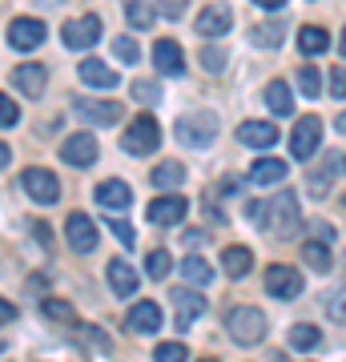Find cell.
Wrapping results in <instances>:
<instances>
[{"instance_id":"obj_1","label":"cell","mask_w":346,"mask_h":362,"mask_svg":"<svg viewBox=\"0 0 346 362\" xmlns=\"http://www.w3.org/2000/svg\"><path fill=\"white\" fill-rule=\"evenodd\" d=\"M250 218H254V226H262L274 238H290L298 230V221H302L294 194H274L270 202H258V206H250Z\"/></svg>"},{"instance_id":"obj_2","label":"cell","mask_w":346,"mask_h":362,"mask_svg":"<svg viewBox=\"0 0 346 362\" xmlns=\"http://www.w3.org/2000/svg\"><path fill=\"white\" fill-rule=\"evenodd\" d=\"M178 141L185 149H209V145L218 141V117L209 113V109H197V113H185L178 117Z\"/></svg>"},{"instance_id":"obj_3","label":"cell","mask_w":346,"mask_h":362,"mask_svg":"<svg viewBox=\"0 0 346 362\" xmlns=\"http://www.w3.org/2000/svg\"><path fill=\"white\" fill-rule=\"evenodd\" d=\"M226 330H230V338L238 346H254L266 334V314L258 306H238V310L226 314Z\"/></svg>"},{"instance_id":"obj_4","label":"cell","mask_w":346,"mask_h":362,"mask_svg":"<svg viewBox=\"0 0 346 362\" xmlns=\"http://www.w3.org/2000/svg\"><path fill=\"white\" fill-rule=\"evenodd\" d=\"M161 145V129H157L154 117H133V125L125 129V137H121V149H125L129 157H149Z\"/></svg>"},{"instance_id":"obj_5","label":"cell","mask_w":346,"mask_h":362,"mask_svg":"<svg viewBox=\"0 0 346 362\" xmlns=\"http://www.w3.org/2000/svg\"><path fill=\"white\" fill-rule=\"evenodd\" d=\"M21 189H25L37 206H52V202L61 197V181H57V173H52V169L33 165V169H25V173H21Z\"/></svg>"},{"instance_id":"obj_6","label":"cell","mask_w":346,"mask_h":362,"mask_svg":"<svg viewBox=\"0 0 346 362\" xmlns=\"http://www.w3.org/2000/svg\"><path fill=\"white\" fill-rule=\"evenodd\" d=\"M61 40H64V49H73V52L93 49V45L101 40V16L89 13V16H77V21H64Z\"/></svg>"},{"instance_id":"obj_7","label":"cell","mask_w":346,"mask_h":362,"mask_svg":"<svg viewBox=\"0 0 346 362\" xmlns=\"http://www.w3.org/2000/svg\"><path fill=\"white\" fill-rule=\"evenodd\" d=\"M322 141V121L318 117H298L294 133H290V149H294V161H310L314 149Z\"/></svg>"},{"instance_id":"obj_8","label":"cell","mask_w":346,"mask_h":362,"mask_svg":"<svg viewBox=\"0 0 346 362\" xmlns=\"http://www.w3.org/2000/svg\"><path fill=\"white\" fill-rule=\"evenodd\" d=\"M45 37H49V28H45V21H37V16H16L13 25H8V45H13L16 52H33Z\"/></svg>"},{"instance_id":"obj_9","label":"cell","mask_w":346,"mask_h":362,"mask_svg":"<svg viewBox=\"0 0 346 362\" xmlns=\"http://www.w3.org/2000/svg\"><path fill=\"white\" fill-rule=\"evenodd\" d=\"M64 242L77 250V254H93L97 250V226H93L89 214H69V221H64Z\"/></svg>"},{"instance_id":"obj_10","label":"cell","mask_w":346,"mask_h":362,"mask_svg":"<svg viewBox=\"0 0 346 362\" xmlns=\"http://www.w3.org/2000/svg\"><path fill=\"white\" fill-rule=\"evenodd\" d=\"M73 113L85 117V121H93V125H105V129H109V125H117V121L125 117V109H121L117 101H93V97H77V101H73Z\"/></svg>"},{"instance_id":"obj_11","label":"cell","mask_w":346,"mask_h":362,"mask_svg":"<svg viewBox=\"0 0 346 362\" xmlns=\"http://www.w3.org/2000/svg\"><path fill=\"white\" fill-rule=\"evenodd\" d=\"M61 161L64 165H77V169L93 165L97 161V137L93 133H69L61 145Z\"/></svg>"},{"instance_id":"obj_12","label":"cell","mask_w":346,"mask_h":362,"mask_svg":"<svg viewBox=\"0 0 346 362\" xmlns=\"http://www.w3.org/2000/svg\"><path fill=\"white\" fill-rule=\"evenodd\" d=\"M262 282H266V294L282 298V302L302 294V278H298V270H290V266H270Z\"/></svg>"},{"instance_id":"obj_13","label":"cell","mask_w":346,"mask_h":362,"mask_svg":"<svg viewBox=\"0 0 346 362\" xmlns=\"http://www.w3.org/2000/svg\"><path fill=\"white\" fill-rule=\"evenodd\" d=\"M193 25H197L202 37H221V33H230V25H233V8L230 4H205Z\"/></svg>"},{"instance_id":"obj_14","label":"cell","mask_w":346,"mask_h":362,"mask_svg":"<svg viewBox=\"0 0 346 362\" xmlns=\"http://www.w3.org/2000/svg\"><path fill=\"white\" fill-rule=\"evenodd\" d=\"M185 209H190V202H185V197L166 194V197H157L154 206H149V221H154V226H181Z\"/></svg>"},{"instance_id":"obj_15","label":"cell","mask_w":346,"mask_h":362,"mask_svg":"<svg viewBox=\"0 0 346 362\" xmlns=\"http://www.w3.org/2000/svg\"><path fill=\"white\" fill-rule=\"evenodd\" d=\"M238 141L250 145V149H270L278 141V129H274V121H242L238 125Z\"/></svg>"},{"instance_id":"obj_16","label":"cell","mask_w":346,"mask_h":362,"mask_svg":"<svg viewBox=\"0 0 346 362\" xmlns=\"http://www.w3.org/2000/svg\"><path fill=\"white\" fill-rule=\"evenodd\" d=\"M109 286H113L117 298H133L137 286H142V278H137V270H133L125 258H113L109 262Z\"/></svg>"},{"instance_id":"obj_17","label":"cell","mask_w":346,"mask_h":362,"mask_svg":"<svg viewBox=\"0 0 346 362\" xmlns=\"http://www.w3.org/2000/svg\"><path fill=\"white\" fill-rule=\"evenodd\" d=\"M154 65H157V73H166V77L185 73V57H181L178 40H157L154 45Z\"/></svg>"},{"instance_id":"obj_18","label":"cell","mask_w":346,"mask_h":362,"mask_svg":"<svg viewBox=\"0 0 346 362\" xmlns=\"http://www.w3.org/2000/svg\"><path fill=\"white\" fill-rule=\"evenodd\" d=\"M169 298H173V306H178V326H193L205 310H209V306H205V298L193 294V290H173Z\"/></svg>"},{"instance_id":"obj_19","label":"cell","mask_w":346,"mask_h":362,"mask_svg":"<svg viewBox=\"0 0 346 362\" xmlns=\"http://www.w3.org/2000/svg\"><path fill=\"white\" fill-rule=\"evenodd\" d=\"M93 194H97V202H101L105 209H129V206H133V189H129L125 181H117V177L113 181H101Z\"/></svg>"},{"instance_id":"obj_20","label":"cell","mask_w":346,"mask_h":362,"mask_svg":"<svg viewBox=\"0 0 346 362\" xmlns=\"http://www.w3.org/2000/svg\"><path fill=\"white\" fill-rule=\"evenodd\" d=\"M81 81L89 85V89H97V93H109V89H117L121 81H117V73L109 65H101V61H81Z\"/></svg>"},{"instance_id":"obj_21","label":"cell","mask_w":346,"mask_h":362,"mask_svg":"<svg viewBox=\"0 0 346 362\" xmlns=\"http://www.w3.org/2000/svg\"><path fill=\"white\" fill-rule=\"evenodd\" d=\"M157 326H161V306L157 302H137L129 310V330L133 334H154Z\"/></svg>"},{"instance_id":"obj_22","label":"cell","mask_w":346,"mask_h":362,"mask_svg":"<svg viewBox=\"0 0 346 362\" xmlns=\"http://www.w3.org/2000/svg\"><path fill=\"white\" fill-rule=\"evenodd\" d=\"M45 81H49L45 65H21V69H13V85L25 93V97H40V93H45Z\"/></svg>"},{"instance_id":"obj_23","label":"cell","mask_w":346,"mask_h":362,"mask_svg":"<svg viewBox=\"0 0 346 362\" xmlns=\"http://www.w3.org/2000/svg\"><path fill=\"white\" fill-rule=\"evenodd\" d=\"M342 169H346V157H342V153H330V161H322V165L314 169V173H310V194L322 197L326 189H330V181L338 177Z\"/></svg>"},{"instance_id":"obj_24","label":"cell","mask_w":346,"mask_h":362,"mask_svg":"<svg viewBox=\"0 0 346 362\" xmlns=\"http://www.w3.org/2000/svg\"><path fill=\"white\" fill-rule=\"evenodd\" d=\"M250 181H254V185L286 181V161H278V157H258L254 165H250Z\"/></svg>"},{"instance_id":"obj_25","label":"cell","mask_w":346,"mask_h":362,"mask_svg":"<svg viewBox=\"0 0 346 362\" xmlns=\"http://www.w3.org/2000/svg\"><path fill=\"white\" fill-rule=\"evenodd\" d=\"M266 105L274 117H290L294 113V93H290V85L286 81H270L266 85Z\"/></svg>"},{"instance_id":"obj_26","label":"cell","mask_w":346,"mask_h":362,"mask_svg":"<svg viewBox=\"0 0 346 362\" xmlns=\"http://www.w3.org/2000/svg\"><path fill=\"white\" fill-rule=\"evenodd\" d=\"M250 266H254V254H250L246 246H226L221 250V270L230 274V278H246Z\"/></svg>"},{"instance_id":"obj_27","label":"cell","mask_w":346,"mask_h":362,"mask_svg":"<svg viewBox=\"0 0 346 362\" xmlns=\"http://www.w3.org/2000/svg\"><path fill=\"white\" fill-rule=\"evenodd\" d=\"M298 49L306 52V57H318V52H326V49H330V33H326V28L306 25L302 33H298Z\"/></svg>"},{"instance_id":"obj_28","label":"cell","mask_w":346,"mask_h":362,"mask_svg":"<svg viewBox=\"0 0 346 362\" xmlns=\"http://www.w3.org/2000/svg\"><path fill=\"white\" fill-rule=\"evenodd\" d=\"M181 278H185L190 286H209V282H214V270H209V262H205V258L190 254V258L181 262Z\"/></svg>"},{"instance_id":"obj_29","label":"cell","mask_w":346,"mask_h":362,"mask_svg":"<svg viewBox=\"0 0 346 362\" xmlns=\"http://www.w3.org/2000/svg\"><path fill=\"white\" fill-rule=\"evenodd\" d=\"M149 181H154L157 189H178L181 181H185V165H181V161H161Z\"/></svg>"},{"instance_id":"obj_30","label":"cell","mask_w":346,"mask_h":362,"mask_svg":"<svg viewBox=\"0 0 346 362\" xmlns=\"http://www.w3.org/2000/svg\"><path fill=\"white\" fill-rule=\"evenodd\" d=\"M302 258H306L310 270H318V274L330 270V246H326V242H318V238L302 242Z\"/></svg>"},{"instance_id":"obj_31","label":"cell","mask_w":346,"mask_h":362,"mask_svg":"<svg viewBox=\"0 0 346 362\" xmlns=\"http://www.w3.org/2000/svg\"><path fill=\"white\" fill-rule=\"evenodd\" d=\"M282 37H286L282 21H266V25H258L254 33H250V40H254V45H262V49H278V45H282Z\"/></svg>"},{"instance_id":"obj_32","label":"cell","mask_w":346,"mask_h":362,"mask_svg":"<svg viewBox=\"0 0 346 362\" xmlns=\"http://www.w3.org/2000/svg\"><path fill=\"white\" fill-rule=\"evenodd\" d=\"M318 342H322L318 326H310V322H298V326H290V346H294V350H314Z\"/></svg>"},{"instance_id":"obj_33","label":"cell","mask_w":346,"mask_h":362,"mask_svg":"<svg viewBox=\"0 0 346 362\" xmlns=\"http://www.w3.org/2000/svg\"><path fill=\"white\" fill-rule=\"evenodd\" d=\"M326 318L338 326H346V282L334 286L330 294H326Z\"/></svg>"},{"instance_id":"obj_34","label":"cell","mask_w":346,"mask_h":362,"mask_svg":"<svg viewBox=\"0 0 346 362\" xmlns=\"http://www.w3.org/2000/svg\"><path fill=\"white\" fill-rule=\"evenodd\" d=\"M157 21V8L149 0H129V25L133 28H149Z\"/></svg>"},{"instance_id":"obj_35","label":"cell","mask_w":346,"mask_h":362,"mask_svg":"<svg viewBox=\"0 0 346 362\" xmlns=\"http://www.w3.org/2000/svg\"><path fill=\"white\" fill-rule=\"evenodd\" d=\"M145 270H149V278L166 282V274L173 270V258H169L166 250H154V254H149V262H145Z\"/></svg>"},{"instance_id":"obj_36","label":"cell","mask_w":346,"mask_h":362,"mask_svg":"<svg viewBox=\"0 0 346 362\" xmlns=\"http://www.w3.org/2000/svg\"><path fill=\"white\" fill-rule=\"evenodd\" d=\"M202 69H209V73H221V69L230 65V57H226V49H218V45H209V49H202Z\"/></svg>"},{"instance_id":"obj_37","label":"cell","mask_w":346,"mask_h":362,"mask_svg":"<svg viewBox=\"0 0 346 362\" xmlns=\"http://www.w3.org/2000/svg\"><path fill=\"white\" fill-rule=\"evenodd\" d=\"M113 52H117V61H125V65H137V57H142V49H137V40L133 37H117Z\"/></svg>"},{"instance_id":"obj_38","label":"cell","mask_w":346,"mask_h":362,"mask_svg":"<svg viewBox=\"0 0 346 362\" xmlns=\"http://www.w3.org/2000/svg\"><path fill=\"white\" fill-rule=\"evenodd\" d=\"M190 354H185V342H161V346L154 350V362H185Z\"/></svg>"},{"instance_id":"obj_39","label":"cell","mask_w":346,"mask_h":362,"mask_svg":"<svg viewBox=\"0 0 346 362\" xmlns=\"http://www.w3.org/2000/svg\"><path fill=\"white\" fill-rule=\"evenodd\" d=\"M298 89L306 93V97H318V93H322V73L306 65L302 73H298Z\"/></svg>"},{"instance_id":"obj_40","label":"cell","mask_w":346,"mask_h":362,"mask_svg":"<svg viewBox=\"0 0 346 362\" xmlns=\"http://www.w3.org/2000/svg\"><path fill=\"white\" fill-rule=\"evenodd\" d=\"M45 314H49L52 322H73V306L61 302V298H45Z\"/></svg>"},{"instance_id":"obj_41","label":"cell","mask_w":346,"mask_h":362,"mask_svg":"<svg viewBox=\"0 0 346 362\" xmlns=\"http://www.w3.org/2000/svg\"><path fill=\"white\" fill-rule=\"evenodd\" d=\"M16 121H21V109H16V101L0 93V129H13Z\"/></svg>"},{"instance_id":"obj_42","label":"cell","mask_w":346,"mask_h":362,"mask_svg":"<svg viewBox=\"0 0 346 362\" xmlns=\"http://www.w3.org/2000/svg\"><path fill=\"white\" fill-rule=\"evenodd\" d=\"M133 97H137V101H145V105H154L157 97H161V89H157L154 81H133Z\"/></svg>"},{"instance_id":"obj_43","label":"cell","mask_w":346,"mask_h":362,"mask_svg":"<svg viewBox=\"0 0 346 362\" xmlns=\"http://www.w3.org/2000/svg\"><path fill=\"white\" fill-rule=\"evenodd\" d=\"M157 13H166V21H178L181 13H185V0H154Z\"/></svg>"},{"instance_id":"obj_44","label":"cell","mask_w":346,"mask_h":362,"mask_svg":"<svg viewBox=\"0 0 346 362\" xmlns=\"http://www.w3.org/2000/svg\"><path fill=\"white\" fill-rule=\"evenodd\" d=\"M109 226H113V233L125 242V246H133L137 242V233H133V226H125V221H117V218H109Z\"/></svg>"},{"instance_id":"obj_45","label":"cell","mask_w":346,"mask_h":362,"mask_svg":"<svg viewBox=\"0 0 346 362\" xmlns=\"http://www.w3.org/2000/svg\"><path fill=\"white\" fill-rule=\"evenodd\" d=\"M330 93L334 97H346V69H334L330 73Z\"/></svg>"},{"instance_id":"obj_46","label":"cell","mask_w":346,"mask_h":362,"mask_svg":"<svg viewBox=\"0 0 346 362\" xmlns=\"http://www.w3.org/2000/svg\"><path fill=\"white\" fill-rule=\"evenodd\" d=\"M13 318H16V306L8 298H0V322H13Z\"/></svg>"},{"instance_id":"obj_47","label":"cell","mask_w":346,"mask_h":362,"mask_svg":"<svg viewBox=\"0 0 346 362\" xmlns=\"http://www.w3.org/2000/svg\"><path fill=\"white\" fill-rule=\"evenodd\" d=\"M314 233H318V242H334V226H326V221H314Z\"/></svg>"},{"instance_id":"obj_48","label":"cell","mask_w":346,"mask_h":362,"mask_svg":"<svg viewBox=\"0 0 346 362\" xmlns=\"http://www.w3.org/2000/svg\"><path fill=\"white\" fill-rule=\"evenodd\" d=\"M185 246H205V233L190 230V233H185Z\"/></svg>"},{"instance_id":"obj_49","label":"cell","mask_w":346,"mask_h":362,"mask_svg":"<svg viewBox=\"0 0 346 362\" xmlns=\"http://www.w3.org/2000/svg\"><path fill=\"white\" fill-rule=\"evenodd\" d=\"M8 161H13V149H8V145H4V141H0V169H4V165H8Z\"/></svg>"},{"instance_id":"obj_50","label":"cell","mask_w":346,"mask_h":362,"mask_svg":"<svg viewBox=\"0 0 346 362\" xmlns=\"http://www.w3.org/2000/svg\"><path fill=\"white\" fill-rule=\"evenodd\" d=\"M254 4H258V8H282L286 0H254Z\"/></svg>"},{"instance_id":"obj_51","label":"cell","mask_w":346,"mask_h":362,"mask_svg":"<svg viewBox=\"0 0 346 362\" xmlns=\"http://www.w3.org/2000/svg\"><path fill=\"white\" fill-rule=\"evenodd\" d=\"M338 129H342V133H346V113H338Z\"/></svg>"},{"instance_id":"obj_52","label":"cell","mask_w":346,"mask_h":362,"mask_svg":"<svg viewBox=\"0 0 346 362\" xmlns=\"http://www.w3.org/2000/svg\"><path fill=\"white\" fill-rule=\"evenodd\" d=\"M342 57H346V28H342Z\"/></svg>"},{"instance_id":"obj_53","label":"cell","mask_w":346,"mask_h":362,"mask_svg":"<svg viewBox=\"0 0 346 362\" xmlns=\"http://www.w3.org/2000/svg\"><path fill=\"white\" fill-rule=\"evenodd\" d=\"M202 362H218V358H202Z\"/></svg>"},{"instance_id":"obj_54","label":"cell","mask_w":346,"mask_h":362,"mask_svg":"<svg viewBox=\"0 0 346 362\" xmlns=\"http://www.w3.org/2000/svg\"><path fill=\"white\" fill-rule=\"evenodd\" d=\"M0 354H4V342H0Z\"/></svg>"},{"instance_id":"obj_55","label":"cell","mask_w":346,"mask_h":362,"mask_svg":"<svg viewBox=\"0 0 346 362\" xmlns=\"http://www.w3.org/2000/svg\"><path fill=\"white\" fill-rule=\"evenodd\" d=\"M342 206H346V197H342Z\"/></svg>"}]
</instances>
